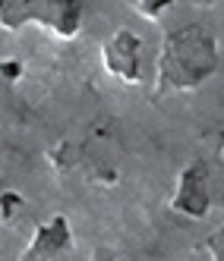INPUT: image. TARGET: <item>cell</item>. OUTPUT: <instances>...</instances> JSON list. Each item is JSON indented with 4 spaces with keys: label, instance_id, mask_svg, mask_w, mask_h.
<instances>
[{
    "label": "cell",
    "instance_id": "cell-4",
    "mask_svg": "<svg viewBox=\"0 0 224 261\" xmlns=\"http://www.w3.org/2000/svg\"><path fill=\"white\" fill-rule=\"evenodd\" d=\"M101 60H104V69L123 85H136L142 79L139 76V38L129 29H117L101 44Z\"/></svg>",
    "mask_w": 224,
    "mask_h": 261
},
{
    "label": "cell",
    "instance_id": "cell-3",
    "mask_svg": "<svg viewBox=\"0 0 224 261\" xmlns=\"http://www.w3.org/2000/svg\"><path fill=\"white\" fill-rule=\"evenodd\" d=\"M19 261H73V233H70V220L63 214L48 217L38 230H35L32 242Z\"/></svg>",
    "mask_w": 224,
    "mask_h": 261
},
{
    "label": "cell",
    "instance_id": "cell-7",
    "mask_svg": "<svg viewBox=\"0 0 224 261\" xmlns=\"http://www.w3.org/2000/svg\"><path fill=\"white\" fill-rule=\"evenodd\" d=\"M16 204H19V195H16V192H7V195H4V217H10V214L16 211Z\"/></svg>",
    "mask_w": 224,
    "mask_h": 261
},
{
    "label": "cell",
    "instance_id": "cell-5",
    "mask_svg": "<svg viewBox=\"0 0 224 261\" xmlns=\"http://www.w3.org/2000/svg\"><path fill=\"white\" fill-rule=\"evenodd\" d=\"M171 208L186 217H205V211H209V170L202 161H193L180 173Z\"/></svg>",
    "mask_w": 224,
    "mask_h": 261
},
{
    "label": "cell",
    "instance_id": "cell-1",
    "mask_svg": "<svg viewBox=\"0 0 224 261\" xmlns=\"http://www.w3.org/2000/svg\"><path fill=\"white\" fill-rule=\"evenodd\" d=\"M218 66V44L209 29L199 22L180 25L164 35L161 54H158V79L155 95L171 91H193L215 72Z\"/></svg>",
    "mask_w": 224,
    "mask_h": 261
},
{
    "label": "cell",
    "instance_id": "cell-2",
    "mask_svg": "<svg viewBox=\"0 0 224 261\" xmlns=\"http://www.w3.org/2000/svg\"><path fill=\"white\" fill-rule=\"evenodd\" d=\"M38 22L51 29L57 38H73L82 22L79 4H23V7H4V29H19L23 22Z\"/></svg>",
    "mask_w": 224,
    "mask_h": 261
},
{
    "label": "cell",
    "instance_id": "cell-6",
    "mask_svg": "<svg viewBox=\"0 0 224 261\" xmlns=\"http://www.w3.org/2000/svg\"><path fill=\"white\" fill-rule=\"evenodd\" d=\"M209 249H212L215 261H224V230H218V233L209 239Z\"/></svg>",
    "mask_w": 224,
    "mask_h": 261
},
{
    "label": "cell",
    "instance_id": "cell-8",
    "mask_svg": "<svg viewBox=\"0 0 224 261\" xmlns=\"http://www.w3.org/2000/svg\"><path fill=\"white\" fill-rule=\"evenodd\" d=\"M92 261H114V255H110V249H95Z\"/></svg>",
    "mask_w": 224,
    "mask_h": 261
}]
</instances>
